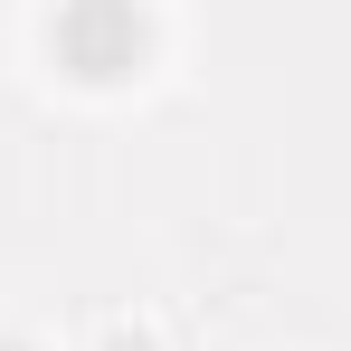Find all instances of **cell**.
I'll list each match as a JSON object with an SVG mask.
<instances>
[{
	"mask_svg": "<svg viewBox=\"0 0 351 351\" xmlns=\"http://www.w3.org/2000/svg\"><path fill=\"white\" fill-rule=\"evenodd\" d=\"M29 48L76 105H123L171 66V10L162 0H48Z\"/></svg>",
	"mask_w": 351,
	"mask_h": 351,
	"instance_id": "6da1fadb",
	"label": "cell"
},
{
	"mask_svg": "<svg viewBox=\"0 0 351 351\" xmlns=\"http://www.w3.org/2000/svg\"><path fill=\"white\" fill-rule=\"evenodd\" d=\"M95 351H171V323H162L152 304H114V313L95 323Z\"/></svg>",
	"mask_w": 351,
	"mask_h": 351,
	"instance_id": "7a4b0ae2",
	"label": "cell"
},
{
	"mask_svg": "<svg viewBox=\"0 0 351 351\" xmlns=\"http://www.w3.org/2000/svg\"><path fill=\"white\" fill-rule=\"evenodd\" d=\"M0 351H58V342H48L38 323H10V313H0Z\"/></svg>",
	"mask_w": 351,
	"mask_h": 351,
	"instance_id": "3957f363",
	"label": "cell"
}]
</instances>
